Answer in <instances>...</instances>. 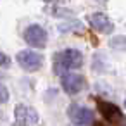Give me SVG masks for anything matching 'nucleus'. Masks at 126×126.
<instances>
[{"instance_id": "2", "label": "nucleus", "mask_w": 126, "mask_h": 126, "mask_svg": "<svg viewBox=\"0 0 126 126\" xmlns=\"http://www.w3.org/2000/svg\"><path fill=\"white\" fill-rule=\"evenodd\" d=\"M16 61H17V64H19L24 71L35 73V71H38V69L42 67V64H43V55H42L40 52H36V50H21V52H17Z\"/></svg>"}, {"instance_id": "11", "label": "nucleus", "mask_w": 126, "mask_h": 126, "mask_svg": "<svg viewBox=\"0 0 126 126\" xmlns=\"http://www.w3.org/2000/svg\"><path fill=\"white\" fill-rule=\"evenodd\" d=\"M124 107H126V100H124Z\"/></svg>"}, {"instance_id": "4", "label": "nucleus", "mask_w": 126, "mask_h": 126, "mask_svg": "<svg viewBox=\"0 0 126 126\" xmlns=\"http://www.w3.org/2000/svg\"><path fill=\"white\" fill-rule=\"evenodd\" d=\"M14 117H16V123L19 126H36L38 121H40L38 112L31 105H26V104H17L16 105Z\"/></svg>"}, {"instance_id": "9", "label": "nucleus", "mask_w": 126, "mask_h": 126, "mask_svg": "<svg viewBox=\"0 0 126 126\" xmlns=\"http://www.w3.org/2000/svg\"><path fill=\"white\" fill-rule=\"evenodd\" d=\"M9 102V90L4 83H0V104Z\"/></svg>"}, {"instance_id": "7", "label": "nucleus", "mask_w": 126, "mask_h": 126, "mask_svg": "<svg viewBox=\"0 0 126 126\" xmlns=\"http://www.w3.org/2000/svg\"><path fill=\"white\" fill-rule=\"evenodd\" d=\"M88 21H90V26H92L95 31H98V33L109 35V33L114 31V23H112L104 12H95V14H92V16L88 17Z\"/></svg>"}, {"instance_id": "1", "label": "nucleus", "mask_w": 126, "mask_h": 126, "mask_svg": "<svg viewBox=\"0 0 126 126\" xmlns=\"http://www.w3.org/2000/svg\"><path fill=\"white\" fill-rule=\"evenodd\" d=\"M83 64V54L78 48H66L62 52H57L54 57V71L61 76L73 73L74 69L81 67Z\"/></svg>"}, {"instance_id": "8", "label": "nucleus", "mask_w": 126, "mask_h": 126, "mask_svg": "<svg viewBox=\"0 0 126 126\" xmlns=\"http://www.w3.org/2000/svg\"><path fill=\"white\" fill-rule=\"evenodd\" d=\"M109 47L116 50H126V35H117L109 40Z\"/></svg>"}, {"instance_id": "3", "label": "nucleus", "mask_w": 126, "mask_h": 126, "mask_svg": "<svg viewBox=\"0 0 126 126\" xmlns=\"http://www.w3.org/2000/svg\"><path fill=\"white\" fill-rule=\"evenodd\" d=\"M47 40H48V35L45 28L40 24H31L24 31V42L33 48H43L47 45Z\"/></svg>"}, {"instance_id": "10", "label": "nucleus", "mask_w": 126, "mask_h": 126, "mask_svg": "<svg viewBox=\"0 0 126 126\" xmlns=\"http://www.w3.org/2000/svg\"><path fill=\"white\" fill-rule=\"evenodd\" d=\"M7 64H9V59H7V55L0 52V66H7Z\"/></svg>"}, {"instance_id": "5", "label": "nucleus", "mask_w": 126, "mask_h": 126, "mask_svg": "<svg viewBox=\"0 0 126 126\" xmlns=\"http://www.w3.org/2000/svg\"><path fill=\"white\" fill-rule=\"evenodd\" d=\"M61 86L66 93L76 95L85 88V78L78 73H67V74L61 76Z\"/></svg>"}, {"instance_id": "6", "label": "nucleus", "mask_w": 126, "mask_h": 126, "mask_svg": "<svg viewBox=\"0 0 126 126\" xmlns=\"http://www.w3.org/2000/svg\"><path fill=\"white\" fill-rule=\"evenodd\" d=\"M69 119L76 124V126H86L93 121V112L92 109L79 105V104H73L69 107Z\"/></svg>"}]
</instances>
